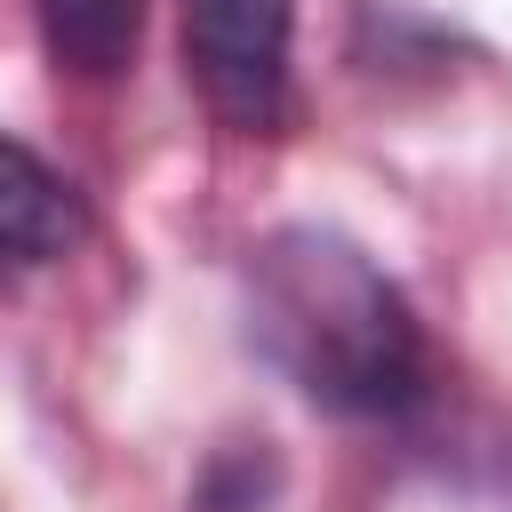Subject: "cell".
Wrapping results in <instances>:
<instances>
[{"instance_id":"3957f363","label":"cell","mask_w":512,"mask_h":512,"mask_svg":"<svg viewBox=\"0 0 512 512\" xmlns=\"http://www.w3.org/2000/svg\"><path fill=\"white\" fill-rule=\"evenodd\" d=\"M88 240V208L80 192L24 144L0 136V264H40Z\"/></svg>"},{"instance_id":"277c9868","label":"cell","mask_w":512,"mask_h":512,"mask_svg":"<svg viewBox=\"0 0 512 512\" xmlns=\"http://www.w3.org/2000/svg\"><path fill=\"white\" fill-rule=\"evenodd\" d=\"M32 8H40V40H48L56 72H72V80H120L136 64L144 0H32Z\"/></svg>"},{"instance_id":"6da1fadb","label":"cell","mask_w":512,"mask_h":512,"mask_svg":"<svg viewBox=\"0 0 512 512\" xmlns=\"http://www.w3.org/2000/svg\"><path fill=\"white\" fill-rule=\"evenodd\" d=\"M248 336L328 416H400L424 392V328L408 296L320 224H280L248 248Z\"/></svg>"},{"instance_id":"7a4b0ae2","label":"cell","mask_w":512,"mask_h":512,"mask_svg":"<svg viewBox=\"0 0 512 512\" xmlns=\"http://www.w3.org/2000/svg\"><path fill=\"white\" fill-rule=\"evenodd\" d=\"M176 8H184V64L208 112L240 136H272L288 120L296 0H176Z\"/></svg>"}]
</instances>
